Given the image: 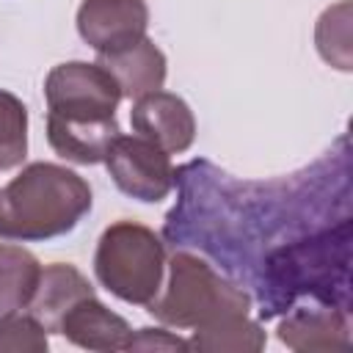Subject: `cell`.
<instances>
[{"label": "cell", "mask_w": 353, "mask_h": 353, "mask_svg": "<svg viewBox=\"0 0 353 353\" xmlns=\"http://www.w3.org/2000/svg\"><path fill=\"white\" fill-rule=\"evenodd\" d=\"M91 210L88 182L58 163H30L0 188V237L50 240L72 232Z\"/></svg>", "instance_id": "obj_2"}, {"label": "cell", "mask_w": 353, "mask_h": 353, "mask_svg": "<svg viewBox=\"0 0 353 353\" xmlns=\"http://www.w3.org/2000/svg\"><path fill=\"white\" fill-rule=\"evenodd\" d=\"M105 66L121 88V97L141 99L152 91H160L165 83V55L152 39H141L116 52H105L97 61Z\"/></svg>", "instance_id": "obj_12"}, {"label": "cell", "mask_w": 353, "mask_h": 353, "mask_svg": "<svg viewBox=\"0 0 353 353\" xmlns=\"http://www.w3.org/2000/svg\"><path fill=\"white\" fill-rule=\"evenodd\" d=\"M28 152V108L0 88V171L17 168Z\"/></svg>", "instance_id": "obj_16"}, {"label": "cell", "mask_w": 353, "mask_h": 353, "mask_svg": "<svg viewBox=\"0 0 353 353\" xmlns=\"http://www.w3.org/2000/svg\"><path fill=\"white\" fill-rule=\"evenodd\" d=\"M102 163L108 165L116 188L138 201H163L174 188L176 174L171 168L168 152L141 135H119Z\"/></svg>", "instance_id": "obj_6"}, {"label": "cell", "mask_w": 353, "mask_h": 353, "mask_svg": "<svg viewBox=\"0 0 353 353\" xmlns=\"http://www.w3.org/2000/svg\"><path fill=\"white\" fill-rule=\"evenodd\" d=\"M347 268H350V218L279 245L265 259L262 317L287 312L295 298L312 295L334 309L347 312Z\"/></svg>", "instance_id": "obj_1"}, {"label": "cell", "mask_w": 353, "mask_h": 353, "mask_svg": "<svg viewBox=\"0 0 353 353\" xmlns=\"http://www.w3.org/2000/svg\"><path fill=\"white\" fill-rule=\"evenodd\" d=\"M347 11H350L347 0L336 3L334 8H325L317 22V33H314L320 55L342 72L350 69V17H347Z\"/></svg>", "instance_id": "obj_17"}, {"label": "cell", "mask_w": 353, "mask_h": 353, "mask_svg": "<svg viewBox=\"0 0 353 353\" xmlns=\"http://www.w3.org/2000/svg\"><path fill=\"white\" fill-rule=\"evenodd\" d=\"M58 334H63L77 347L99 350V353L127 350L132 339L130 323L116 312H110L105 303H99L97 295L83 298L77 306H72L61 320Z\"/></svg>", "instance_id": "obj_10"}, {"label": "cell", "mask_w": 353, "mask_h": 353, "mask_svg": "<svg viewBox=\"0 0 353 353\" xmlns=\"http://www.w3.org/2000/svg\"><path fill=\"white\" fill-rule=\"evenodd\" d=\"M146 25L149 8L143 0H83L77 8V30L97 55L141 41Z\"/></svg>", "instance_id": "obj_7"}, {"label": "cell", "mask_w": 353, "mask_h": 353, "mask_svg": "<svg viewBox=\"0 0 353 353\" xmlns=\"http://www.w3.org/2000/svg\"><path fill=\"white\" fill-rule=\"evenodd\" d=\"M188 345L204 353H256L265 347V331L248 314H232L196 328Z\"/></svg>", "instance_id": "obj_14"}, {"label": "cell", "mask_w": 353, "mask_h": 353, "mask_svg": "<svg viewBox=\"0 0 353 353\" xmlns=\"http://www.w3.org/2000/svg\"><path fill=\"white\" fill-rule=\"evenodd\" d=\"M94 273L99 284L116 298L149 306L163 287L165 248L163 240L143 223L119 221L99 237L94 254Z\"/></svg>", "instance_id": "obj_4"}, {"label": "cell", "mask_w": 353, "mask_h": 353, "mask_svg": "<svg viewBox=\"0 0 353 353\" xmlns=\"http://www.w3.org/2000/svg\"><path fill=\"white\" fill-rule=\"evenodd\" d=\"M279 339L292 350H345L350 345L347 312L334 306H292L279 323Z\"/></svg>", "instance_id": "obj_11"}, {"label": "cell", "mask_w": 353, "mask_h": 353, "mask_svg": "<svg viewBox=\"0 0 353 353\" xmlns=\"http://www.w3.org/2000/svg\"><path fill=\"white\" fill-rule=\"evenodd\" d=\"M121 135L116 116L110 119H80V116H61L47 110V141L50 146L72 163L94 165L102 163L110 143Z\"/></svg>", "instance_id": "obj_9"}, {"label": "cell", "mask_w": 353, "mask_h": 353, "mask_svg": "<svg viewBox=\"0 0 353 353\" xmlns=\"http://www.w3.org/2000/svg\"><path fill=\"white\" fill-rule=\"evenodd\" d=\"M47 328L22 309L0 312V353H44Z\"/></svg>", "instance_id": "obj_18"}, {"label": "cell", "mask_w": 353, "mask_h": 353, "mask_svg": "<svg viewBox=\"0 0 353 353\" xmlns=\"http://www.w3.org/2000/svg\"><path fill=\"white\" fill-rule=\"evenodd\" d=\"M50 113L80 119H110L121 102V88L99 63L69 61L58 63L44 80Z\"/></svg>", "instance_id": "obj_5"}, {"label": "cell", "mask_w": 353, "mask_h": 353, "mask_svg": "<svg viewBox=\"0 0 353 353\" xmlns=\"http://www.w3.org/2000/svg\"><path fill=\"white\" fill-rule=\"evenodd\" d=\"M127 350H190V345L185 339H179L171 331L163 328H141L132 331L130 347Z\"/></svg>", "instance_id": "obj_19"}, {"label": "cell", "mask_w": 353, "mask_h": 353, "mask_svg": "<svg viewBox=\"0 0 353 353\" xmlns=\"http://www.w3.org/2000/svg\"><path fill=\"white\" fill-rule=\"evenodd\" d=\"M130 121L135 135L152 141L168 154H179L190 149L196 138V119L188 102L168 91H152L135 99L130 110Z\"/></svg>", "instance_id": "obj_8"}, {"label": "cell", "mask_w": 353, "mask_h": 353, "mask_svg": "<svg viewBox=\"0 0 353 353\" xmlns=\"http://www.w3.org/2000/svg\"><path fill=\"white\" fill-rule=\"evenodd\" d=\"M251 298L243 287L218 276L204 259L179 251L168 262V281L152 298L149 312L171 328H204L221 317L248 314Z\"/></svg>", "instance_id": "obj_3"}, {"label": "cell", "mask_w": 353, "mask_h": 353, "mask_svg": "<svg viewBox=\"0 0 353 353\" xmlns=\"http://www.w3.org/2000/svg\"><path fill=\"white\" fill-rule=\"evenodd\" d=\"M39 276L41 265L28 248L0 243V312L28 309Z\"/></svg>", "instance_id": "obj_15"}, {"label": "cell", "mask_w": 353, "mask_h": 353, "mask_svg": "<svg viewBox=\"0 0 353 353\" xmlns=\"http://www.w3.org/2000/svg\"><path fill=\"white\" fill-rule=\"evenodd\" d=\"M91 295H94V287L74 265L52 262V265L41 268V276H39V284H36V292H33V301L28 303V309L47 331L58 334L66 312Z\"/></svg>", "instance_id": "obj_13"}]
</instances>
